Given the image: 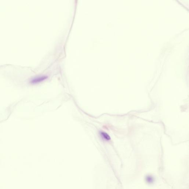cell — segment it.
Returning <instances> with one entry per match:
<instances>
[{
    "label": "cell",
    "mask_w": 189,
    "mask_h": 189,
    "mask_svg": "<svg viewBox=\"0 0 189 189\" xmlns=\"http://www.w3.org/2000/svg\"><path fill=\"white\" fill-rule=\"evenodd\" d=\"M47 78V76L45 75L38 76L34 77L31 80H30V83L35 84H38L39 83L42 82L44 81L45 79Z\"/></svg>",
    "instance_id": "obj_1"
},
{
    "label": "cell",
    "mask_w": 189,
    "mask_h": 189,
    "mask_svg": "<svg viewBox=\"0 0 189 189\" xmlns=\"http://www.w3.org/2000/svg\"><path fill=\"white\" fill-rule=\"evenodd\" d=\"M100 134L101 138H103V139L105 140L106 141H109L110 140V138L109 135L105 132H103V131H101L100 132Z\"/></svg>",
    "instance_id": "obj_2"
}]
</instances>
